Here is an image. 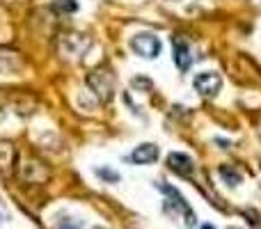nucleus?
Listing matches in <instances>:
<instances>
[{
	"label": "nucleus",
	"instance_id": "39448f33",
	"mask_svg": "<svg viewBox=\"0 0 261 229\" xmlns=\"http://www.w3.org/2000/svg\"><path fill=\"white\" fill-rule=\"evenodd\" d=\"M158 156H161V149L151 142H144V144H140V147L133 149L130 161L138 163V165H151V163L158 161Z\"/></svg>",
	"mask_w": 261,
	"mask_h": 229
},
{
	"label": "nucleus",
	"instance_id": "f257e3e1",
	"mask_svg": "<svg viewBox=\"0 0 261 229\" xmlns=\"http://www.w3.org/2000/svg\"><path fill=\"white\" fill-rule=\"evenodd\" d=\"M130 48H133L140 58L153 60V58L161 55L163 44H161V39H158L153 32H140V35H135L133 39H130Z\"/></svg>",
	"mask_w": 261,
	"mask_h": 229
},
{
	"label": "nucleus",
	"instance_id": "f03ea898",
	"mask_svg": "<svg viewBox=\"0 0 261 229\" xmlns=\"http://www.w3.org/2000/svg\"><path fill=\"white\" fill-rule=\"evenodd\" d=\"M193 85H195V90H197L199 94L216 96L218 92H220V87H222V78H220V73H216V71H202V73L195 76Z\"/></svg>",
	"mask_w": 261,
	"mask_h": 229
},
{
	"label": "nucleus",
	"instance_id": "f8f14e48",
	"mask_svg": "<svg viewBox=\"0 0 261 229\" xmlns=\"http://www.w3.org/2000/svg\"><path fill=\"white\" fill-rule=\"evenodd\" d=\"M199 229H216V227H213V225H202Z\"/></svg>",
	"mask_w": 261,
	"mask_h": 229
},
{
	"label": "nucleus",
	"instance_id": "9d476101",
	"mask_svg": "<svg viewBox=\"0 0 261 229\" xmlns=\"http://www.w3.org/2000/svg\"><path fill=\"white\" fill-rule=\"evenodd\" d=\"M130 85L133 87H144V90H151V81H147V78H133V81H130Z\"/></svg>",
	"mask_w": 261,
	"mask_h": 229
},
{
	"label": "nucleus",
	"instance_id": "9b49d317",
	"mask_svg": "<svg viewBox=\"0 0 261 229\" xmlns=\"http://www.w3.org/2000/svg\"><path fill=\"white\" fill-rule=\"evenodd\" d=\"M60 229H78V225H73L71 220H67V222H62V227Z\"/></svg>",
	"mask_w": 261,
	"mask_h": 229
},
{
	"label": "nucleus",
	"instance_id": "1a4fd4ad",
	"mask_svg": "<svg viewBox=\"0 0 261 229\" xmlns=\"http://www.w3.org/2000/svg\"><path fill=\"white\" fill-rule=\"evenodd\" d=\"M96 174H99V176H103V179H108L110 184H117V181H119V174H117V172H113V170H106V167H103V170H96Z\"/></svg>",
	"mask_w": 261,
	"mask_h": 229
},
{
	"label": "nucleus",
	"instance_id": "ddd939ff",
	"mask_svg": "<svg viewBox=\"0 0 261 229\" xmlns=\"http://www.w3.org/2000/svg\"><path fill=\"white\" fill-rule=\"evenodd\" d=\"M94 229H103V227H94Z\"/></svg>",
	"mask_w": 261,
	"mask_h": 229
},
{
	"label": "nucleus",
	"instance_id": "20e7f679",
	"mask_svg": "<svg viewBox=\"0 0 261 229\" xmlns=\"http://www.w3.org/2000/svg\"><path fill=\"white\" fill-rule=\"evenodd\" d=\"M172 50H174V64L181 71H188L193 64V55H190V44L184 37H172Z\"/></svg>",
	"mask_w": 261,
	"mask_h": 229
},
{
	"label": "nucleus",
	"instance_id": "7ed1b4c3",
	"mask_svg": "<svg viewBox=\"0 0 261 229\" xmlns=\"http://www.w3.org/2000/svg\"><path fill=\"white\" fill-rule=\"evenodd\" d=\"M158 188L163 190V193L167 195V202L170 204H174V207H179V211H181V216H184V225L186 227H193L195 225V213H193V209L188 207V202H186L184 197H181V193L176 188H172V186H167V184H161Z\"/></svg>",
	"mask_w": 261,
	"mask_h": 229
},
{
	"label": "nucleus",
	"instance_id": "6e6552de",
	"mask_svg": "<svg viewBox=\"0 0 261 229\" xmlns=\"http://www.w3.org/2000/svg\"><path fill=\"white\" fill-rule=\"evenodd\" d=\"M55 9H62V12H76L78 3L76 0H55Z\"/></svg>",
	"mask_w": 261,
	"mask_h": 229
},
{
	"label": "nucleus",
	"instance_id": "0eeeda50",
	"mask_svg": "<svg viewBox=\"0 0 261 229\" xmlns=\"http://www.w3.org/2000/svg\"><path fill=\"white\" fill-rule=\"evenodd\" d=\"M220 176H222V179H225L229 186H239L241 179H243V176H241V172L236 170V167H229V165H222V167H220Z\"/></svg>",
	"mask_w": 261,
	"mask_h": 229
},
{
	"label": "nucleus",
	"instance_id": "423d86ee",
	"mask_svg": "<svg viewBox=\"0 0 261 229\" xmlns=\"http://www.w3.org/2000/svg\"><path fill=\"white\" fill-rule=\"evenodd\" d=\"M167 165H170L172 172H176V174H181V176H190L195 170L193 158H190L188 154H181V151H172L170 158H167Z\"/></svg>",
	"mask_w": 261,
	"mask_h": 229
}]
</instances>
